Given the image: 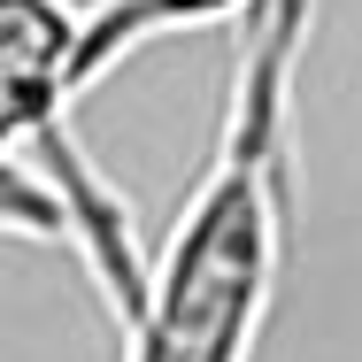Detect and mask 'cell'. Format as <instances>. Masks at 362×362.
Masks as SVG:
<instances>
[{"mask_svg": "<svg viewBox=\"0 0 362 362\" xmlns=\"http://www.w3.org/2000/svg\"><path fill=\"white\" fill-rule=\"evenodd\" d=\"M316 0H270L239 47L216 154L170 239L116 362H247L278 300L293 223V77L308 54Z\"/></svg>", "mask_w": 362, "mask_h": 362, "instance_id": "cell-1", "label": "cell"}, {"mask_svg": "<svg viewBox=\"0 0 362 362\" xmlns=\"http://www.w3.org/2000/svg\"><path fill=\"white\" fill-rule=\"evenodd\" d=\"M270 0H93L85 8V39H77V93L100 85L124 54H139L162 31H201V23H231V16H262Z\"/></svg>", "mask_w": 362, "mask_h": 362, "instance_id": "cell-2", "label": "cell"}]
</instances>
